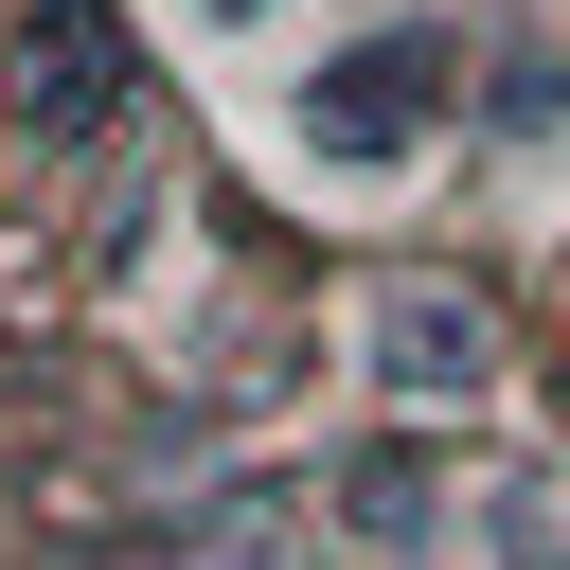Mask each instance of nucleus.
<instances>
[{
	"instance_id": "1",
	"label": "nucleus",
	"mask_w": 570,
	"mask_h": 570,
	"mask_svg": "<svg viewBox=\"0 0 570 570\" xmlns=\"http://www.w3.org/2000/svg\"><path fill=\"white\" fill-rule=\"evenodd\" d=\"M445 89H463V53H445L428 18H410V36H356V53L303 89V142H321V160H356V178H392V160L445 125Z\"/></svg>"
},
{
	"instance_id": "2",
	"label": "nucleus",
	"mask_w": 570,
	"mask_h": 570,
	"mask_svg": "<svg viewBox=\"0 0 570 570\" xmlns=\"http://www.w3.org/2000/svg\"><path fill=\"white\" fill-rule=\"evenodd\" d=\"M18 107L36 125H107L125 107V18L107 0H36L18 18Z\"/></svg>"
},
{
	"instance_id": "3",
	"label": "nucleus",
	"mask_w": 570,
	"mask_h": 570,
	"mask_svg": "<svg viewBox=\"0 0 570 570\" xmlns=\"http://www.w3.org/2000/svg\"><path fill=\"white\" fill-rule=\"evenodd\" d=\"M374 374H392V392H481V374H499V321L445 303V285H410V303H374Z\"/></svg>"
},
{
	"instance_id": "4",
	"label": "nucleus",
	"mask_w": 570,
	"mask_h": 570,
	"mask_svg": "<svg viewBox=\"0 0 570 570\" xmlns=\"http://www.w3.org/2000/svg\"><path fill=\"white\" fill-rule=\"evenodd\" d=\"M481 570H570V499L552 481H499L481 499Z\"/></svg>"
},
{
	"instance_id": "5",
	"label": "nucleus",
	"mask_w": 570,
	"mask_h": 570,
	"mask_svg": "<svg viewBox=\"0 0 570 570\" xmlns=\"http://www.w3.org/2000/svg\"><path fill=\"white\" fill-rule=\"evenodd\" d=\"M196 18H285V0H196Z\"/></svg>"
}]
</instances>
